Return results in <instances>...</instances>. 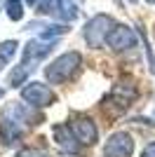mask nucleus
<instances>
[{"label": "nucleus", "mask_w": 155, "mask_h": 157, "mask_svg": "<svg viewBox=\"0 0 155 157\" xmlns=\"http://www.w3.org/2000/svg\"><path fill=\"white\" fill-rule=\"evenodd\" d=\"M35 110L38 108H33L28 103H17V101L7 103L2 108V115H0V136H2V141L12 143L28 127H38L42 122V117Z\"/></svg>", "instance_id": "f257e3e1"}, {"label": "nucleus", "mask_w": 155, "mask_h": 157, "mask_svg": "<svg viewBox=\"0 0 155 157\" xmlns=\"http://www.w3.org/2000/svg\"><path fill=\"white\" fill-rule=\"evenodd\" d=\"M80 66H82V54L80 52H64L45 68V78L50 85H64L75 75Z\"/></svg>", "instance_id": "f03ea898"}, {"label": "nucleus", "mask_w": 155, "mask_h": 157, "mask_svg": "<svg viewBox=\"0 0 155 157\" xmlns=\"http://www.w3.org/2000/svg\"><path fill=\"white\" fill-rule=\"evenodd\" d=\"M136 96H139V92H136L134 82H132V80H120V82H115V85L110 87V92H108V96H106V101H103V105H106L113 115H120V113H125L129 105L136 101Z\"/></svg>", "instance_id": "7ed1b4c3"}, {"label": "nucleus", "mask_w": 155, "mask_h": 157, "mask_svg": "<svg viewBox=\"0 0 155 157\" xmlns=\"http://www.w3.org/2000/svg\"><path fill=\"white\" fill-rule=\"evenodd\" d=\"M21 101L33 105V108H38V110H42V108H50V105L57 103V94H54V89L50 85L31 80V82H26L21 87Z\"/></svg>", "instance_id": "20e7f679"}, {"label": "nucleus", "mask_w": 155, "mask_h": 157, "mask_svg": "<svg viewBox=\"0 0 155 157\" xmlns=\"http://www.w3.org/2000/svg\"><path fill=\"white\" fill-rule=\"evenodd\" d=\"M115 26L113 24V17L110 14H94L82 28V35H85V42L92 47V49H99V47L106 45V38H108L110 28Z\"/></svg>", "instance_id": "39448f33"}, {"label": "nucleus", "mask_w": 155, "mask_h": 157, "mask_svg": "<svg viewBox=\"0 0 155 157\" xmlns=\"http://www.w3.org/2000/svg\"><path fill=\"white\" fill-rule=\"evenodd\" d=\"M52 49H54V42H50V40H28L24 47V56H21V63L19 68L26 73H31V68L38 61H42L45 56H50Z\"/></svg>", "instance_id": "423d86ee"}, {"label": "nucleus", "mask_w": 155, "mask_h": 157, "mask_svg": "<svg viewBox=\"0 0 155 157\" xmlns=\"http://www.w3.org/2000/svg\"><path fill=\"white\" fill-rule=\"evenodd\" d=\"M73 136L78 138L80 145H94L99 141V129L94 124V120L87 117V115H75V117L68 122Z\"/></svg>", "instance_id": "0eeeda50"}, {"label": "nucleus", "mask_w": 155, "mask_h": 157, "mask_svg": "<svg viewBox=\"0 0 155 157\" xmlns=\"http://www.w3.org/2000/svg\"><path fill=\"white\" fill-rule=\"evenodd\" d=\"M134 152V138L127 131L110 134L108 141L103 143V157H132Z\"/></svg>", "instance_id": "6e6552de"}, {"label": "nucleus", "mask_w": 155, "mask_h": 157, "mask_svg": "<svg viewBox=\"0 0 155 157\" xmlns=\"http://www.w3.org/2000/svg\"><path fill=\"white\" fill-rule=\"evenodd\" d=\"M139 38H136L134 28L125 26V24H115V26L110 28L108 38H106V45L113 49V52H125V49H132L136 47Z\"/></svg>", "instance_id": "1a4fd4ad"}, {"label": "nucleus", "mask_w": 155, "mask_h": 157, "mask_svg": "<svg viewBox=\"0 0 155 157\" xmlns=\"http://www.w3.org/2000/svg\"><path fill=\"white\" fill-rule=\"evenodd\" d=\"M52 136H54V141H57V145L61 148V150L73 152V155H80V148H82V145L78 143V138L73 136V131H71L68 124H57L54 129H52Z\"/></svg>", "instance_id": "9d476101"}, {"label": "nucleus", "mask_w": 155, "mask_h": 157, "mask_svg": "<svg viewBox=\"0 0 155 157\" xmlns=\"http://www.w3.org/2000/svg\"><path fill=\"white\" fill-rule=\"evenodd\" d=\"M17 47H19L17 40H2L0 42V71L12 61V56L17 54Z\"/></svg>", "instance_id": "9b49d317"}, {"label": "nucleus", "mask_w": 155, "mask_h": 157, "mask_svg": "<svg viewBox=\"0 0 155 157\" xmlns=\"http://www.w3.org/2000/svg\"><path fill=\"white\" fill-rule=\"evenodd\" d=\"M5 12H7V17L12 21H21L24 19V2H21V0H7Z\"/></svg>", "instance_id": "f8f14e48"}, {"label": "nucleus", "mask_w": 155, "mask_h": 157, "mask_svg": "<svg viewBox=\"0 0 155 157\" xmlns=\"http://www.w3.org/2000/svg\"><path fill=\"white\" fill-rule=\"evenodd\" d=\"M64 0H38V12L40 14H59Z\"/></svg>", "instance_id": "ddd939ff"}, {"label": "nucleus", "mask_w": 155, "mask_h": 157, "mask_svg": "<svg viewBox=\"0 0 155 157\" xmlns=\"http://www.w3.org/2000/svg\"><path fill=\"white\" fill-rule=\"evenodd\" d=\"M64 33H68V26H66V24H52V26H47L45 31L40 33V38L42 40H52V38L64 35Z\"/></svg>", "instance_id": "4468645a"}, {"label": "nucleus", "mask_w": 155, "mask_h": 157, "mask_svg": "<svg viewBox=\"0 0 155 157\" xmlns=\"http://www.w3.org/2000/svg\"><path fill=\"white\" fill-rule=\"evenodd\" d=\"M14 157H50V155L40 148H21V150H17Z\"/></svg>", "instance_id": "2eb2a0df"}, {"label": "nucleus", "mask_w": 155, "mask_h": 157, "mask_svg": "<svg viewBox=\"0 0 155 157\" xmlns=\"http://www.w3.org/2000/svg\"><path fill=\"white\" fill-rule=\"evenodd\" d=\"M141 157H155V141H153V143H148L146 148H143Z\"/></svg>", "instance_id": "dca6fc26"}, {"label": "nucleus", "mask_w": 155, "mask_h": 157, "mask_svg": "<svg viewBox=\"0 0 155 157\" xmlns=\"http://www.w3.org/2000/svg\"><path fill=\"white\" fill-rule=\"evenodd\" d=\"M26 2H28V5H35V2H38V0H26Z\"/></svg>", "instance_id": "f3484780"}, {"label": "nucleus", "mask_w": 155, "mask_h": 157, "mask_svg": "<svg viewBox=\"0 0 155 157\" xmlns=\"http://www.w3.org/2000/svg\"><path fill=\"white\" fill-rule=\"evenodd\" d=\"M2 96H5V89H2V87H0V98H2Z\"/></svg>", "instance_id": "a211bd4d"}]
</instances>
